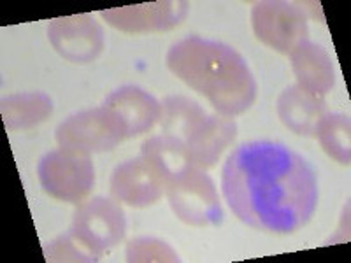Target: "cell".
I'll list each match as a JSON object with an SVG mask.
<instances>
[{"label":"cell","mask_w":351,"mask_h":263,"mask_svg":"<svg viewBox=\"0 0 351 263\" xmlns=\"http://www.w3.org/2000/svg\"><path fill=\"white\" fill-rule=\"evenodd\" d=\"M221 192L243 223L271 234L300 230L318 202L316 175L307 160L269 140L241 144L228 155Z\"/></svg>","instance_id":"6da1fadb"},{"label":"cell","mask_w":351,"mask_h":263,"mask_svg":"<svg viewBox=\"0 0 351 263\" xmlns=\"http://www.w3.org/2000/svg\"><path fill=\"white\" fill-rule=\"evenodd\" d=\"M167 67L228 118L243 114L256 99L252 71L243 56L227 44L199 36L181 39L169 49Z\"/></svg>","instance_id":"7a4b0ae2"},{"label":"cell","mask_w":351,"mask_h":263,"mask_svg":"<svg viewBox=\"0 0 351 263\" xmlns=\"http://www.w3.org/2000/svg\"><path fill=\"white\" fill-rule=\"evenodd\" d=\"M167 197L178 218L192 227H211L223 221L218 192L202 168L188 167L167 184Z\"/></svg>","instance_id":"3957f363"},{"label":"cell","mask_w":351,"mask_h":263,"mask_svg":"<svg viewBox=\"0 0 351 263\" xmlns=\"http://www.w3.org/2000/svg\"><path fill=\"white\" fill-rule=\"evenodd\" d=\"M39 181L46 193L64 202H83L92 192L95 171L88 153L60 148L40 160Z\"/></svg>","instance_id":"277c9868"},{"label":"cell","mask_w":351,"mask_h":263,"mask_svg":"<svg viewBox=\"0 0 351 263\" xmlns=\"http://www.w3.org/2000/svg\"><path fill=\"white\" fill-rule=\"evenodd\" d=\"M123 139H128L125 125L106 105L77 112L56 128V142L60 148L83 153L109 151Z\"/></svg>","instance_id":"5b68a950"},{"label":"cell","mask_w":351,"mask_h":263,"mask_svg":"<svg viewBox=\"0 0 351 263\" xmlns=\"http://www.w3.org/2000/svg\"><path fill=\"white\" fill-rule=\"evenodd\" d=\"M71 231L84 247L100 258L123 240L127 219L118 203L111 199L95 197L77 208Z\"/></svg>","instance_id":"8992f818"},{"label":"cell","mask_w":351,"mask_h":263,"mask_svg":"<svg viewBox=\"0 0 351 263\" xmlns=\"http://www.w3.org/2000/svg\"><path fill=\"white\" fill-rule=\"evenodd\" d=\"M253 30L269 48L290 55L307 39V20L302 8L291 2H256L252 11Z\"/></svg>","instance_id":"52a82bcc"},{"label":"cell","mask_w":351,"mask_h":263,"mask_svg":"<svg viewBox=\"0 0 351 263\" xmlns=\"http://www.w3.org/2000/svg\"><path fill=\"white\" fill-rule=\"evenodd\" d=\"M48 37L53 48L74 64L95 60L104 48L102 27L90 14L56 18L48 25Z\"/></svg>","instance_id":"ba28073f"},{"label":"cell","mask_w":351,"mask_h":263,"mask_svg":"<svg viewBox=\"0 0 351 263\" xmlns=\"http://www.w3.org/2000/svg\"><path fill=\"white\" fill-rule=\"evenodd\" d=\"M165 192H167V183L143 156L127 160L112 172V197L132 208L152 205Z\"/></svg>","instance_id":"9c48e42d"},{"label":"cell","mask_w":351,"mask_h":263,"mask_svg":"<svg viewBox=\"0 0 351 263\" xmlns=\"http://www.w3.org/2000/svg\"><path fill=\"white\" fill-rule=\"evenodd\" d=\"M188 2H153L100 12L111 27L121 32H162L180 25L188 12Z\"/></svg>","instance_id":"30bf717a"},{"label":"cell","mask_w":351,"mask_h":263,"mask_svg":"<svg viewBox=\"0 0 351 263\" xmlns=\"http://www.w3.org/2000/svg\"><path fill=\"white\" fill-rule=\"evenodd\" d=\"M104 105L120 118L127 137H136L152 130L162 114V104L158 100L137 86L118 88L104 100Z\"/></svg>","instance_id":"8fae6325"},{"label":"cell","mask_w":351,"mask_h":263,"mask_svg":"<svg viewBox=\"0 0 351 263\" xmlns=\"http://www.w3.org/2000/svg\"><path fill=\"white\" fill-rule=\"evenodd\" d=\"M237 127L228 116H206L202 123L192 132L184 146L193 167H215L221 153L236 139Z\"/></svg>","instance_id":"7c38bea8"},{"label":"cell","mask_w":351,"mask_h":263,"mask_svg":"<svg viewBox=\"0 0 351 263\" xmlns=\"http://www.w3.org/2000/svg\"><path fill=\"white\" fill-rule=\"evenodd\" d=\"M290 58L297 83L302 90L324 99L325 93L334 88V65L330 55L322 46L306 39L290 53Z\"/></svg>","instance_id":"4fadbf2b"},{"label":"cell","mask_w":351,"mask_h":263,"mask_svg":"<svg viewBox=\"0 0 351 263\" xmlns=\"http://www.w3.org/2000/svg\"><path fill=\"white\" fill-rule=\"evenodd\" d=\"M278 114L287 128L297 136H315L318 121L327 114V104L322 97L306 92L299 84L287 88L278 100Z\"/></svg>","instance_id":"5bb4252c"},{"label":"cell","mask_w":351,"mask_h":263,"mask_svg":"<svg viewBox=\"0 0 351 263\" xmlns=\"http://www.w3.org/2000/svg\"><path fill=\"white\" fill-rule=\"evenodd\" d=\"M141 156L162 175V179L167 184L183 174L188 167H192L184 142L165 134L146 140L141 148Z\"/></svg>","instance_id":"9a60e30c"},{"label":"cell","mask_w":351,"mask_h":263,"mask_svg":"<svg viewBox=\"0 0 351 263\" xmlns=\"http://www.w3.org/2000/svg\"><path fill=\"white\" fill-rule=\"evenodd\" d=\"M53 111V102L44 93H18L2 100L5 127L25 130L43 123Z\"/></svg>","instance_id":"2e32d148"},{"label":"cell","mask_w":351,"mask_h":263,"mask_svg":"<svg viewBox=\"0 0 351 263\" xmlns=\"http://www.w3.org/2000/svg\"><path fill=\"white\" fill-rule=\"evenodd\" d=\"M208 116L195 100H190L186 97H167L162 102V114H160V123L165 136H171L174 139H180L181 142H186V139L192 136V132L202 123V120Z\"/></svg>","instance_id":"e0dca14e"},{"label":"cell","mask_w":351,"mask_h":263,"mask_svg":"<svg viewBox=\"0 0 351 263\" xmlns=\"http://www.w3.org/2000/svg\"><path fill=\"white\" fill-rule=\"evenodd\" d=\"M315 136L330 158L350 165V118L346 114H325L315 128Z\"/></svg>","instance_id":"ac0fdd59"},{"label":"cell","mask_w":351,"mask_h":263,"mask_svg":"<svg viewBox=\"0 0 351 263\" xmlns=\"http://www.w3.org/2000/svg\"><path fill=\"white\" fill-rule=\"evenodd\" d=\"M48 262H97L99 256L93 255L88 247H84L72 231H67L46 247Z\"/></svg>","instance_id":"d6986e66"},{"label":"cell","mask_w":351,"mask_h":263,"mask_svg":"<svg viewBox=\"0 0 351 263\" xmlns=\"http://www.w3.org/2000/svg\"><path fill=\"white\" fill-rule=\"evenodd\" d=\"M128 262H178V255L171 246L158 239L143 237L132 240L127 247Z\"/></svg>","instance_id":"ffe728a7"}]
</instances>
